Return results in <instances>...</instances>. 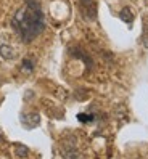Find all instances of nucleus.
<instances>
[{
  "label": "nucleus",
  "instance_id": "nucleus-6",
  "mask_svg": "<svg viewBox=\"0 0 148 159\" xmlns=\"http://www.w3.org/2000/svg\"><path fill=\"white\" fill-rule=\"evenodd\" d=\"M119 18H121L124 23L131 24V23L134 21V13H132V10H131L129 7H126V8H123V10L119 11Z\"/></svg>",
  "mask_w": 148,
  "mask_h": 159
},
{
  "label": "nucleus",
  "instance_id": "nucleus-7",
  "mask_svg": "<svg viewBox=\"0 0 148 159\" xmlns=\"http://www.w3.org/2000/svg\"><path fill=\"white\" fill-rule=\"evenodd\" d=\"M71 53L74 55V57H77V58H81V60H84L87 69H90V68H92V60L87 57V55H86L84 52H81V50H71Z\"/></svg>",
  "mask_w": 148,
  "mask_h": 159
},
{
  "label": "nucleus",
  "instance_id": "nucleus-4",
  "mask_svg": "<svg viewBox=\"0 0 148 159\" xmlns=\"http://www.w3.org/2000/svg\"><path fill=\"white\" fill-rule=\"evenodd\" d=\"M39 120H40V117H39V114H37V113H31V114H21V122H23L26 127H29V129H32V127H37V125H39Z\"/></svg>",
  "mask_w": 148,
  "mask_h": 159
},
{
  "label": "nucleus",
  "instance_id": "nucleus-2",
  "mask_svg": "<svg viewBox=\"0 0 148 159\" xmlns=\"http://www.w3.org/2000/svg\"><path fill=\"white\" fill-rule=\"evenodd\" d=\"M81 11L87 20H95L97 18V3L94 0H81Z\"/></svg>",
  "mask_w": 148,
  "mask_h": 159
},
{
  "label": "nucleus",
  "instance_id": "nucleus-3",
  "mask_svg": "<svg viewBox=\"0 0 148 159\" xmlns=\"http://www.w3.org/2000/svg\"><path fill=\"white\" fill-rule=\"evenodd\" d=\"M0 57L3 60H15L18 57V52L10 43H0Z\"/></svg>",
  "mask_w": 148,
  "mask_h": 159
},
{
  "label": "nucleus",
  "instance_id": "nucleus-10",
  "mask_svg": "<svg viewBox=\"0 0 148 159\" xmlns=\"http://www.w3.org/2000/svg\"><path fill=\"white\" fill-rule=\"evenodd\" d=\"M77 120H81V122H90V120H94V116L92 114H77Z\"/></svg>",
  "mask_w": 148,
  "mask_h": 159
},
{
  "label": "nucleus",
  "instance_id": "nucleus-1",
  "mask_svg": "<svg viewBox=\"0 0 148 159\" xmlns=\"http://www.w3.org/2000/svg\"><path fill=\"white\" fill-rule=\"evenodd\" d=\"M12 26L23 42H32L45 29V18L40 3L37 0H26L20 10H16Z\"/></svg>",
  "mask_w": 148,
  "mask_h": 159
},
{
  "label": "nucleus",
  "instance_id": "nucleus-8",
  "mask_svg": "<svg viewBox=\"0 0 148 159\" xmlns=\"http://www.w3.org/2000/svg\"><path fill=\"white\" fill-rule=\"evenodd\" d=\"M15 149H16V154L20 156V157H26L27 156V151H29V149H27L24 145H20V143L15 145Z\"/></svg>",
  "mask_w": 148,
  "mask_h": 159
},
{
  "label": "nucleus",
  "instance_id": "nucleus-9",
  "mask_svg": "<svg viewBox=\"0 0 148 159\" xmlns=\"http://www.w3.org/2000/svg\"><path fill=\"white\" fill-rule=\"evenodd\" d=\"M23 69L31 72V71L34 69V61H32V60H29V58H27V60H23Z\"/></svg>",
  "mask_w": 148,
  "mask_h": 159
},
{
  "label": "nucleus",
  "instance_id": "nucleus-5",
  "mask_svg": "<svg viewBox=\"0 0 148 159\" xmlns=\"http://www.w3.org/2000/svg\"><path fill=\"white\" fill-rule=\"evenodd\" d=\"M63 157L64 159H81V153L77 151V148L68 146L63 149Z\"/></svg>",
  "mask_w": 148,
  "mask_h": 159
}]
</instances>
